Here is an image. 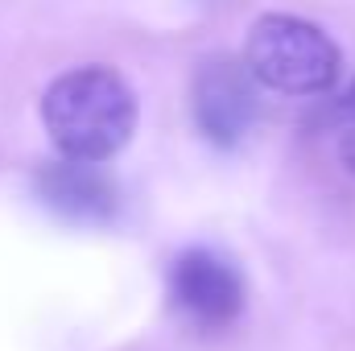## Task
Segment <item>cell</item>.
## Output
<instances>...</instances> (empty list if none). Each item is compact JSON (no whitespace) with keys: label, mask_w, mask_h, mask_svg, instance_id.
I'll list each match as a JSON object with an SVG mask.
<instances>
[{"label":"cell","mask_w":355,"mask_h":351,"mask_svg":"<svg viewBox=\"0 0 355 351\" xmlns=\"http://www.w3.org/2000/svg\"><path fill=\"white\" fill-rule=\"evenodd\" d=\"M42 124L71 162H112L137 132V95L112 67H75L42 95Z\"/></svg>","instance_id":"1"},{"label":"cell","mask_w":355,"mask_h":351,"mask_svg":"<svg viewBox=\"0 0 355 351\" xmlns=\"http://www.w3.org/2000/svg\"><path fill=\"white\" fill-rule=\"evenodd\" d=\"M37 198L67 223H83V228H99V223H112L116 211H120V190L112 174L95 162H71V157H58L50 166H42L37 178Z\"/></svg>","instance_id":"5"},{"label":"cell","mask_w":355,"mask_h":351,"mask_svg":"<svg viewBox=\"0 0 355 351\" xmlns=\"http://www.w3.org/2000/svg\"><path fill=\"white\" fill-rule=\"evenodd\" d=\"M244 67L252 79L281 95H322L335 87L343 54L335 37L293 12H265L244 42Z\"/></svg>","instance_id":"2"},{"label":"cell","mask_w":355,"mask_h":351,"mask_svg":"<svg viewBox=\"0 0 355 351\" xmlns=\"http://www.w3.org/2000/svg\"><path fill=\"white\" fill-rule=\"evenodd\" d=\"M170 302L174 310L202 331H223L244 310V281L236 264L211 248H190L170 268Z\"/></svg>","instance_id":"4"},{"label":"cell","mask_w":355,"mask_h":351,"mask_svg":"<svg viewBox=\"0 0 355 351\" xmlns=\"http://www.w3.org/2000/svg\"><path fill=\"white\" fill-rule=\"evenodd\" d=\"M257 79L244 67V58H227V54H211L190 87V108H194V124L198 132L219 145L232 149L240 145L261 112V95H257Z\"/></svg>","instance_id":"3"},{"label":"cell","mask_w":355,"mask_h":351,"mask_svg":"<svg viewBox=\"0 0 355 351\" xmlns=\"http://www.w3.org/2000/svg\"><path fill=\"white\" fill-rule=\"evenodd\" d=\"M335 149H339V162L355 174V83L343 91L335 108Z\"/></svg>","instance_id":"6"}]
</instances>
